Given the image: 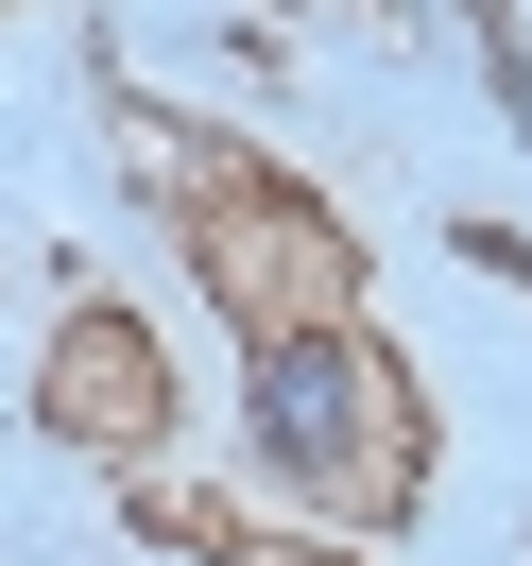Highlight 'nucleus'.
<instances>
[{
	"label": "nucleus",
	"mask_w": 532,
	"mask_h": 566,
	"mask_svg": "<svg viewBox=\"0 0 532 566\" xmlns=\"http://www.w3.org/2000/svg\"><path fill=\"white\" fill-rule=\"evenodd\" d=\"M241 447L275 463L292 497L413 481V395H395V360L361 344V310H310V326H258L241 344Z\"/></svg>",
	"instance_id": "1"
},
{
	"label": "nucleus",
	"mask_w": 532,
	"mask_h": 566,
	"mask_svg": "<svg viewBox=\"0 0 532 566\" xmlns=\"http://www.w3.org/2000/svg\"><path fill=\"white\" fill-rule=\"evenodd\" d=\"M189 258H207V292L241 310V344L258 326H310V310H344V223L326 207H292V189H207L189 207Z\"/></svg>",
	"instance_id": "2"
},
{
	"label": "nucleus",
	"mask_w": 532,
	"mask_h": 566,
	"mask_svg": "<svg viewBox=\"0 0 532 566\" xmlns=\"http://www.w3.org/2000/svg\"><path fill=\"white\" fill-rule=\"evenodd\" d=\"M52 429H86V447H138L155 429V344L121 310H86L70 344H52Z\"/></svg>",
	"instance_id": "3"
}]
</instances>
